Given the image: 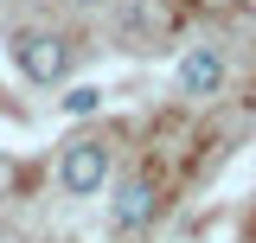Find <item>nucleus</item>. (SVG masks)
<instances>
[{
	"label": "nucleus",
	"instance_id": "obj_4",
	"mask_svg": "<svg viewBox=\"0 0 256 243\" xmlns=\"http://www.w3.org/2000/svg\"><path fill=\"white\" fill-rule=\"evenodd\" d=\"M109 218H116V230H148V224H154V186H148V180H128L122 192H116Z\"/></svg>",
	"mask_w": 256,
	"mask_h": 243
},
{
	"label": "nucleus",
	"instance_id": "obj_7",
	"mask_svg": "<svg viewBox=\"0 0 256 243\" xmlns=\"http://www.w3.org/2000/svg\"><path fill=\"white\" fill-rule=\"evenodd\" d=\"M77 6H96V0H77Z\"/></svg>",
	"mask_w": 256,
	"mask_h": 243
},
{
	"label": "nucleus",
	"instance_id": "obj_2",
	"mask_svg": "<svg viewBox=\"0 0 256 243\" xmlns=\"http://www.w3.org/2000/svg\"><path fill=\"white\" fill-rule=\"evenodd\" d=\"M102 180H109V148L102 141H70L58 160V186L70 198H90V192H102Z\"/></svg>",
	"mask_w": 256,
	"mask_h": 243
},
{
	"label": "nucleus",
	"instance_id": "obj_5",
	"mask_svg": "<svg viewBox=\"0 0 256 243\" xmlns=\"http://www.w3.org/2000/svg\"><path fill=\"white\" fill-rule=\"evenodd\" d=\"M96 109H102V90L96 84H77V90L64 96V116H96Z\"/></svg>",
	"mask_w": 256,
	"mask_h": 243
},
{
	"label": "nucleus",
	"instance_id": "obj_6",
	"mask_svg": "<svg viewBox=\"0 0 256 243\" xmlns=\"http://www.w3.org/2000/svg\"><path fill=\"white\" fill-rule=\"evenodd\" d=\"M0 180H6V154H0Z\"/></svg>",
	"mask_w": 256,
	"mask_h": 243
},
{
	"label": "nucleus",
	"instance_id": "obj_3",
	"mask_svg": "<svg viewBox=\"0 0 256 243\" xmlns=\"http://www.w3.org/2000/svg\"><path fill=\"white\" fill-rule=\"evenodd\" d=\"M224 90V52L218 45H192L180 58V96H218Z\"/></svg>",
	"mask_w": 256,
	"mask_h": 243
},
{
	"label": "nucleus",
	"instance_id": "obj_1",
	"mask_svg": "<svg viewBox=\"0 0 256 243\" xmlns=\"http://www.w3.org/2000/svg\"><path fill=\"white\" fill-rule=\"evenodd\" d=\"M13 64L26 70L32 84H64V70H70V45H64L58 32H20V38H13Z\"/></svg>",
	"mask_w": 256,
	"mask_h": 243
}]
</instances>
